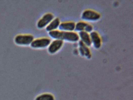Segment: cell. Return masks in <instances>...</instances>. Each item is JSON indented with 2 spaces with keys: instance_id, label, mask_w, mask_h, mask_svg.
<instances>
[{
  "instance_id": "cell-1",
  "label": "cell",
  "mask_w": 133,
  "mask_h": 100,
  "mask_svg": "<svg viewBox=\"0 0 133 100\" xmlns=\"http://www.w3.org/2000/svg\"><path fill=\"white\" fill-rule=\"evenodd\" d=\"M49 35L55 40L66 41L71 42H76L79 40L78 34L74 31L69 32L56 30L49 33Z\"/></svg>"
},
{
  "instance_id": "cell-2",
  "label": "cell",
  "mask_w": 133,
  "mask_h": 100,
  "mask_svg": "<svg viewBox=\"0 0 133 100\" xmlns=\"http://www.w3.org/2000/svg\"><path fill=\"white\" fill-rule=\"evenodd\" d=\"M101 15L97 11L91 9H86L82 13L81 18L84 21L94 22L100 19Z\"/></svg>"
},
{
  "instance_id": "cell-3",
  "label": "cell",
  "mask_w": 133,
  "mask_h": 100,
  "mask_svg": "<svg viewBox=\"0 0 133 100\" xmlns=\"http://www.w3.org/2000/svg\"><path fill=\"white\" fill-rule=\"evenodd\" d=\"M34 40V36L31 34H21L15 36V41L19 45H27L31 44Z\"/></svg>"
},
{
  "instance_id": "cell-4",
  "label": "cell",
  "mask_w": 133,
  "mask_h": 100,
  "mask_svg": "<svg viewBox=\"0 0 133 100\" xmlns=\"http://www.w3.org/2000/svg\"><path fill=\"white\" fill-rule=\"evenodd\" d=\"M50 43V38L47 37L40 38L34 40L31 45L32 47L34 48H43L49 46Z\"/></svg>"
},
{
  "instance_id": "cell-5",
  "label": "cell",
  "mask_w": 133,
  "mask_h": 100,
  "mask_svg": "<svg viewBox=\"0 0 133 100\" xmlns=\"http://www.w3.org/2000/svg\"><path fill=\"white\" fill-rule=\"evenodd\" d=\"M54 18V15L52 13L50 12L45 13L38 21L37 27L39 29H42L47 26Z\"/></svg>"
},
{
  "instance_id": "cell-6",
  "label": "cell",
  "mask_w": 133,
  "mask_h": 100,
  "mask_svg": "<svg viewBox=\"0 0 133 100\" xmlns=\"http://www.w3.org/2000/svg\"><path fill=\"white\" fill-rule=\"evenodd\" d=\"M75 30L77 32L85 31L91 33L93 30V27L91 24L85 21H79L75 24Z\"/></svg>"
},
{
  "instance_id": "cell-7",
  "label": "cell",
  "mask_w": 133,
  "mask_h": 100,
  "mask_svg": "<svg viewBox=\"0 0 133 100\" xmlns=\"http://www.w3.org/2000/svg\"><path fill=\"white\" fill-rule=\"evenodd\" d=\"M92 44L95 48L99 49L102 45V40L99 33L96 31H92L90 34Z\"/></svg>"
},
{
  "instance_id": "cell-8",
  "label": "cell",
  "mask_w": 133,
  "mask_h": 100,
  "mask_svg": "<svg viewBox=\"0 0 133 100\" xmlns=\"http://www.w3.org/2000/svg\"><path fill=\"white\" fill-rule=\"evenodd\" d=\"M64 41L60 40H55L50 43L48 47V52L51 54L56 53L63 47Z\"/></svg>"
},
{
  "instance_id": "cell-9",
  "label": "cell",
  "mask_w": 133,
  "mask_h": 100,
  "mask_svg": "<svg viewBox=\"0 0 133 100\" xmlns=\"http://www.w3.org/2000/svg\"><path fill=\"white\" fill-rule=\"evenodd\" d=\"M78 49L81 56L85 57L87 58H91L92 57L91 52L88 46L85 44L81 41L78 42Z\"/></svg>"
},
{
  "instance_id": "cell-10",
  "label": "cell",
  "mask_w": 133,
  "mask_h": 100,
  "mask_svg": "<svg viewBox=\"0 0 133 100\" xmlns=\"http://www.w3.org/2000/svg\"><path fill=\"white\" fill-rule=\"evenodd\" d=\"M76 23L73 21H66L61 22L59 27V30L62 31H74L75 29Z\"/></svg>"
},
{
  "instance_id": "cell-11",
  "label": "cell",
  "mask_w": 133,
  "mask_h": 100,
  "mask_svg": "<svg viewBox=\"0 0 133 100\" xmlns=\"http://www.w3.org/2000/svg\"><path fill=\"white\" fill-rule=\"evenodd\" d=\"M79 39H81V41L86 45L87 46L89 47L91 45V38L89 33L85 31H81L79 32L78 34Z\"/></svg>"
},
{
  "instance_id": "cell-12",
  "label": "cell",
  "mask_w": 133,
  "mask_h": 100,
  "mask_svg": "<svg viewBox=\"0 0 133 100\" xmlns=\"http://www.w3.org/2000/svg\"><path fill=\"white\" fill-rule=\"evenodd\" d=\"M60 23V20L58 17L54 18L46 27V31L49 32L56 30L57 28H59Z\"/></svg>"
},
{
  "instance_id": "cell-13",
  "label": "cell",
  "mask_w": 133,
  "mask_h": 100,
  "mask_svg": "<svg viewBox=\"0 0 133 100\" xmlns=\"http://www.w3.org/2000/svg\"><path fill=\"white\" fill-rule=\"evenodd\" d=\"M35 100H54V98L51 94L45 93L37 96Z\"/></svg>"
}]
</instances>
